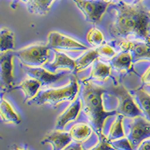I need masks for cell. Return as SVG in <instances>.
I'll use <instances>...</instances> for the list:
<instances>
[{
	"label": "cell",
	"mask_w": 150,
	"mask_h": 150,
	"mask_svg": "<svg viewBox=\"0 0 150 150\" xmlns=\"http://www.w3.org/2000/svg\"><path fill=\"white\" fill-rule=\"evenodd\" d=\"M115 11L110 26V35L120 40L145 41L149 34L150 20L148 11L141 2L128 3L124 0L111 4Z\"/></svg>",
	"instance_id": "1"
},
{
	"label": "cell",
	"mask_w": 150,
	"mask_h": 150,
	"mask_svg": "<svg viewBox=\"0 0 150 150\" xmlns=\"http://www.w3.org/2000/svg\"><path fill=\"white\" fill-rule=\"evenodd\" d=\"M80 98L82 101V111L87 117L89 125L96 134H102L106 119L117 114L116 110L106 111L104 108L103 96L105 89L91 83L89 80H82Z\"/></svg>",
	"instance_id": "2"
},
{
	"label": "cell",
	"mask_w": 150,
	"mask_h": 150,
	"mask_svg": "<svg viewBox=\"0 0 150 150\" xmlns=\"http://www.w3.org/2000/svg\"><path fill=\"white\" fill-rule=\"evenodd\" d=\"M80 91V86L77 80L71 79L68 84L63 86L39 91L34 98L28 101V104L39 106L47 104L55 107L65 101H73Z\"/></svg>",
	"instance_id": "3"
},
{
	"label": "cell",
	"mask_w": 150,
	"mask_h": 150,
	"mask_svg": "<svg viewBox=\"0 0 150 150\" xmlns=\"http://www.w3.org/2000/svg\"><path fill=\"white\" fill-rule=\"evenodd\" d=\"M123 127L125 135L134 150L142 141L150 137V121L143 116L134 118L124 117Z\"/></svg>",
	"instance_id": "4"
},
{
	"label": "cell",
	"mask_w": 150,
	"mask_h": 150,
	"mask_svg": "<svg viewBox=\"0 0 150 150\" xmlns=\"http://www.w3.org/2000/svg\"><path fill=\"white\" fill-rule=\"evenodd\" d=\"M50 49L46 45L35 44L14 51V55L23 65L27 67H41L47 62Z\"/></svg>",
	"instance_id": "5"
},
{
	"label": "cell",
	"mask_w": 150,
	"mask_h": 150,
	"mask_svg": "<svg viewBox=\"0 0 150 150\" xmlns=\"http://www.w3.org/2000/svg\"><path fill=\"white\" fill-rule=\"evenodd\" d=\"M112 92L118 99V106L116 110L117 114L122 115L125 118L143 116L132 95L122 84L112 86Z\"/></svg>",
	"instance_id": "6"
},
{
	"label": "cell",
	"mask_w": 150,
	"mask_h": 150,
	"mask_svg": "<svg viewBox=\"0 0 150 150\" xmlns=\"http://www.w3.org/2000/svg\"><path fill=\"white\" fill-rule=\"evenodd\" d=\"M85 17L92 24L100 23L106 11L111 5L102 0H72Z\"/></svg>",
	"instance_id": "7"
},
{
	"label": "cell",
	"mask_w": 150,
	"mask_h": 150,
	"mask_svg": "<svg viewBox=\"0 0 150 150\" xmlns=\"http://www.w3.org/2000/svg\"><path fill=\"white\" fill-rule=\"evenodd\" d=\"M47 45L55 50H88L89 47L80 41L56 31H52L47 35Z\"/></svg>",
	"instance_id": "8"
},
{
	"label": "cell",
	"mask_w": 150,
	"mask_h": 150,
	"mask_svg": "<svg viewBox=\"0 0 150 150\" xmlns=\"http://www.w3.org/2000/svg\"><path fill=\"white\" fill-rule=\"evenodd\" d=\"M14 56V50L0 53V89L4 92H9L14 89L13 75Z\"/></svg>",
	"instance_id": "9"
},
{
	"label": "cell",
	"mask_w": 150,
	"mask_h": 150,
	"mask_svg": "<svg viewBox=\"0 0 150 150\" xmlns=\"http://www.w3.org/2000/svg\"><path fill=\"white\" fill-rule=\"evenodd\" d=\"M24 71L29 77H33L41 83L42 85H48L61 80L65 77L66 73L60 72L54 73L51 71L42 67H27L25 66Z\"/></svg>",
	"instance_id": "10"
},
{
	"label": "cell",
	"mask_w": 150,
	"mask_h": 150,
	"mask_svg": "<svg viewBox=\"0 0 150 150\" xmlns=\"http://www.w3.org/2000/svg\"><path fill=\"white\" fill-rule=\"evenodd\" d=\"M82 110L81 98H76L68 108L57 117L56 121V129L63 130L68 123L77 120Z\"/></svg>",
	"instance_id": "11"
},
{
	"label": "cell",
	"mask_w": 150,
	"mask_h": 150,
	"mask_svg": "<svg viewBox=\"0 0 150 150\" xmlns=\"http://www.w3.org/2000/svg\"><path fill=\"white\" fill-rule=\"evenodd\" d=\"M72 141L68 131L55 129L50 131L41 140L42 144H50L53 150H62Z\"/></svg>",
	"instance_id": "12"
},
{
	"label": "cell",
	"mask_w": 150,
	"mask_h": 150,
	"mask_svg": "<svg viewBox=\"0 0 150 150\" xmlns=\"http://www.w3.org/2000/svg\"><path fill=\"white\" fill-rule=\"evenodd\" d=\"M123 120L124 116L120 114H116V117L111 122L110 124L107 125L104 123L102 134L109 141L125 137L123 127Z\"/></svg>",
	"instance_id": "13"
},
{
	"label": "cell",
	"mask_w": 150,
	"mask_h": 150,
	"mask_svg": "<svg viewBox=\"0 0 150 150\" xmlns=\"http://www.w3.org/2000/svg\"><path fill=\"white\" fill-rule=\"evenodd\" d=\"M68 132L73 141L78 142L83 144L90 138L95 131L89 124L80 122L73 125Z\"/></svg>",
	"instance_id": "14"
},
{
	"label": "cell",
	"mask_w": 150,
	"mask_h": 150,
	"mask_svg": "<svg viewBox=\"0 0 150 150\" xmlns=\"http://www.w3.org/2000/svg\"><path fill=\"white\" fill-rule=\"evenodd\" d=\"M0 118L5 123L18 125L21 123V116L16 112L13 106L3 96H0Z\"/></svg>",
	"instance_id": "15"
},
{
	"label": "cell",
	"mask_w": 150,
	"mask_h": 150,
	"mask_svg": "<svg viewBox=\"0 0 150 150\" xmlns=\"http://www.w3.org/2000/svg\"><path fill=\"white\" fill-rule=\"evenodd\" d=\"M76 62L66 53L59 50H55L54 59L47 66L48 70L55 71L56 69H67L74 71Z\"/></svg>",
	"instance_id": "16"
},
{
	"label": "cell",
	"mask_w": 150,
	"mask_h": 150,
	"mask_svg": "<svg viewBox=\"0 0 150 150\" xmlns=\"http://www.w3.org/2000/svg\"><path fill=\"white\" fill-rule=\"evenodd\" d=\"M41 86L42 84L40 81L28 76V77L20 83L17 86L14 87V89H21L23 92L25 100L29 101L37 96Z\"/></svg>",
	"instance_id": "17"
},
{
	"label": "cell",
	"mask_w": 150,
	"mask_h": 150,
	"mask_svg": "<svg viewBox=\"0 0 150 150\" xmlns=\"http://www.w3.org/2000/svg\"><path fill=\"white\" fill-rule=\"evenodd\" d=\"M131 95L143 112V116L150 121V94L143 89L139 88L134 90Z\"/></svg>",
	"instance_id": "18"
},
{
	"label": "cell",
	"mask_w": 150,
	"mask_h": 150,
	"mask_svg": "<svg viewBox=\"0 0 150 150\" xmlns=\"http://www.w3.org/2000/svg\"><path fill=\"white\" fill-rule=\"evenodd\" d=\"M111 67L117 71H129L131 68L133 62V58L130 52H123L116 53L111 59Z\"/></svg>",
	"instance_id": "19"
},
{
	"label": "cell",
	"mask_w": 150,
	"mask_h": 150,
	"mask_svg": "<svg viewBox=\"0 0 150 150\" xmlns=\"http://www.w3.org/2000/svg\"><path fill=\"white\" fill-rule=\"evenodd\" d=\"M130 53L133 58V62L139 60H150V45L143 41H132Z\"/></svg>",
	"instance_id": "20"
},
{
	"label": "cell",
	"mask_w": 150,
	"mask_h": 150,
	"mask_svg": "<svg viewBox=\"0 0 150 150\" xmlns=\"http://www.w3.org/2000/svg\"><path fill=\"white\" fill-rule=\"evenodd\" d=\"M110 64L104 63L100 60H96L92 64L90 72V79L96 81H104L109 77L110 74Z\"/></svg>",
	"instance_id": "21"
},
{
	"label": "cell",
	"mask_w": 150,
	"mask_h": 150,
	"mask_svg": "<svg viewBox=\"0 0 150 150\" xmlns=\"http://www.w3.org/2000/svg\"><path fill=\"white\" fill-rule=\"evenodd\" d=\"M98 57L99 56L97 48L88 50L82 56H80L78 59H75L76 66H75L74 71L80 72L81 71H83L89 65H92Z\"/></svg>",
	"instance_id": "22"
},
{
	"label": "cell",
	"mask_w": 150,
	"mask_h": 150,
	"mask_svg": "<svg viewBox=\"0 0 150 150\" xmlns=\"http://www.w3.org/2000/svg\"><path fill=\"white\" fill-rule=\"evenodd\" d=\"M55 0H28L27 8L31 13L45 15L50 10Z\"/></svg>",
	"instance_id": "23"
},
{
	"label": "cell",
	"mask_w": 150,
	"mask_h": 150,
	"mask_svg": "<svg viewBox=\"0 0 150 150\" xmlns=\"http://www.w3.org/2000/svg\"><path fill=\"white\" fill-rule=\"evenodd\" d=\"M14 33L8 28L0 29V53L14 50Z\"/></svg>",
	"instance_id": "24"
},
{
	"label": "cell",
	"mask_w": 150,
	"mask_h": 150,
	"mask_svg": "<svg viewBox=\"0 0 150 150\" xmlns=\"http://www.w3.org/2000/svg\"><path fill=\"white\" fill-rule=\"evenodd\" d=\"M93 142L89 146H83V150H116L111 146L109 140L103 134H96L93 136Z\"/></svg>",
	"instance_id": "25"
},
{
	"label": "cell",
	"mask_w": 150,
	"mask_h": 150,
	"mask_svg": "<svg viewBox=\"0 0 150 150\" xmlns=\"http://www.w3.org/2000/svg\"><path fill=\"white\" fill-rule=\"evenodd\" d=\"M86 41L91 46L99 47L104 43V35L100 29L97 28H92L87 33Z\"/></svg>",
	"instance_id": "26"
},
{
	"label": "cell",
	"mask_w": 150,
	"mask_h": 150,
	"mask_svg": "<svg viewBox=\"0 0 150 150\" xmlns=\"http://www.w3.org/2000/svg\"><path fill=\"white\" fill-rule=\"evenodd\" d=\"M111 146L116 150H134L126 137L110 141Z\"/></svg>",
	"instance_id": "27"
},
{
	"label": "cell",
	"mask_w": 150,
	"mask_h": 150,
	"mask_svg": "<svg viewBox=\"0 0 150 150\" xmlns=\"http://www.w3.org/2000/svg\"><path fill=\"white\" fill-rule=\"evenodd\" d=\"M97 50L99 57H101V58L111 59L116 54L115 50L110 45H102L99 47H97Z\"/></svg>",
	"instance_id": "28"
},
{
	"label": "cell",
	"mask_w": 150,
	"mask_h": 150,
	"mask_svg": "<svg viewBox=\"0 0 150 150\" xmlns=\"http://www.w3.org/2000/svg\"><path fill=\"white\" fill-rule=\"evenodd\" d=\"M62 150H83V148L81 143L72 140V141Z\"/></svg>",
	"instance_id": "29"
},
{
	"label": "cell",
	"mask_w": 150,
	"mask_h": 150,
	"mask_svg": "<svg viewBox=\"0 0 150 150\" xmlns=\"http://www.w3.org/2000/svg\"><path fill=\"white\" fill-rule=\"evenodd\" d=\"M136 150H150V137L142 141Z\"/></svg>",
	"instance_id": "30"
},
{
	"label": "cell",
	"mask_w": 150,
	"mask_h": 150,
	"mask_svg": "<svg viewBox=\"0 0 150 150\" xmlns=\"http://www.w3.org/2000/svg\"><path fill=\"white\" fill-rule=\"evenodd\" d=\"M142 82L144 84L150 85V66L147 68L141 77Z\"/></svg>",
	"instance_id": "31"
},
{
	"label": "cell",
	"mask_w": 150,
	"mask_h": 150,
	"mask_svg": "<svg viewBox=\"0 0 150 150\" xmlns=\"http://www.w3.org/2000/svg\"><path fill=\"white\" fill-rule=\"evenodd\" d=\"M11 150H29V149L26 147H20L17 145H14L11 147Z\"/></svg>",
	"instance_id": "32"
},
{
	"label": "cell",
	"mask_w": 150,
	"mask_h": 150,
	"mask_svg": "<svg viewBox=\"0 0 150 150\" xmlns=\"http://www.w3.org/2000/svg\"><path fill=\"white\" fill-rule=\"evenodd\" d=\"M104 2H108V3H110V4H113L115 2H117V0H102Z\"/></svg>",
	"instance_id": "33"
},
{
	"label": "cell",
	"mask_w": 150,
	"mask_h": 150,
	"mask_svg": "<svg viewBox=\"0 0 150 150\" xmlns=\"http://www.w3.org/2000/svg\"><path fill=\"white\" fill-rule=\"evenodd\" d=\"M140 1H141V0H131V2H128V3H138V2H140Z\"/></svg>",
	"instance_id": "34"
},
{
	"label": "cell",
	"mask_w": 150,
	"mask_h": 150,
	"mask_svg": "<svg viewBox=\"0 0 150 150\" xmlns=\"http://www.w3.org/2000/svg\"><path fill=\"white\" fill-rule=\"evenodd\" d=\"M148 16H149V18L150 20V10L148 11Z\"/></svg>",
	"instance_id": "35"
},
{
	"label": "cell",
	"mask_w": 150,
	"mask_h": 150,
	"mask_svg": "<svg viewBox=\"0 0 150 150\" xmlns=\"http://www.w3.org/2000/svg\"><path fill=\"white\" fill-rule=\"evenodd\" d=\"M21 1H22V2H26V3L28 0H21Z\"/></svg>",
	"instance_id": "36"
}]
</instances>
